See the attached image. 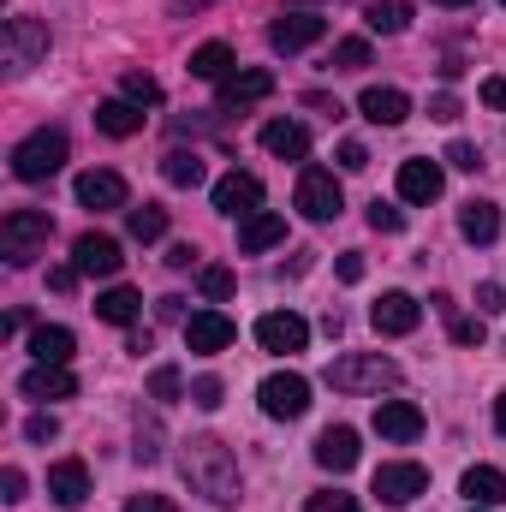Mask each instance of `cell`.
Instances as JSON below:
<instances>
[{"label":"cell","instance_id":"51","mask_svg":"<svg viewBox=\"0 0 506 512\" xmlns=\"http://www.w3.org/2000/svg\"><path fill=\"white\" fill-rule=\"evenodd\" d=\"M48 286H54V292H72V286H78V268H48Z\"/></svg>","mask_w":506,"mask_h":512},{"label":"cell","instance_id":"32","mask_svg":"<svg viewBox=\"0 0 506 512\" xmlns=\"http://www.w3.org/2000/svg\"><path fill=\"white\" fill-rule=\"evenodd\" d=\"M364 24H370L376 36H399V30L411 24V6H405V0H364Z\"/></svg>","mask_w":506,"mask_h":512},{"label":"cell","instance_id":"18","mask_svg":"<svg viewBox=\"0 0 506 512\" xmlns=\"http://www.w3.org/2000/svg\"><path fill=\"white\" fill-rule=\"evenodd\" d=\"M78 203L84 209H126V179L120 173H108V167H90V173H78Z\"/></svg>","mask_w":506,"mask_h":512},{"label":"cell","instance_id":"47","mask_svg":"<svg viewBox=\"0 0 506 512\" xmlns=\"http://www.w3.org/2000/svg\"><path fill=\"white\" fill-rule=\"evenodd\" d=\"M340 167H346V173H364V167H370V149H364V143H340Z\"/></svg>","mask_w":506,"mask_h":512},{"label":"cell","instance_id":"22","mask_svg":"<svg viewBox=\"0 0 506 512\" xmlns=\"http://www.w3.org/2000/svg\"><path fill=\"white\" fill-rule=\"evenodd\" d=\"M280 239H286V215H274V209H256V215L239 221V251H245V256L274 251Z\"/></svg>","mask_w":506,"mask_h":512},{"label":"cell","instance_id":"54","mask_svg":"<svg viewBox=\"0 0 506 512\" xmlns=\"http://www.w3.org/2000/svg\"><path fill=\"white\" fill-rule=\"evenodd\" d=\"M203 6H215V0H173V12H203Z\"/></svg>","mask_w":506,"mask_h":512},{"label":"cell","instance_id":"4","mask_svg":"<svg viewBox=\"0 0 506 512\" xmlns=\"http://www.w3.org/2000/svg\"><path fill=\"white\" fill-rule=\"evenodd\" d=\"M48 239H54V221H48V209H12L6 221H0V251L12 268H24L30 256L48 251Z\"/></svg>","mask_w":506,"mask_h":512},{"label":"cell","instance_id":"29","mask_svg":"<svg viewBox=\"0 0 506 512\" xmlns=\"http://www.w3.org/2000/svg\"><path fill=\"white\" fill-rule=\"evenodd\" d=\"M96 131H102V137H137V131H143V108L126 102V96H120V102H102V108H96Z\"/></svg>","mask_w":506,"mask_h":512},{"label":"cell","instance_id":"33","mask_svg":"<svg viewBox=\"0 0 506 512\" xmlns=\"http://www.w3.org/2000/svg\"><path fill=\"white\" fill-rule=\"evenodd\" d=\"M126 227L137 245H155L161 233H167V209H155V203H143V209H126Z\"/></svg>","mask_w":506,"mask_h":512},{"label":"cell","instance_id":"26","mask_svg":"<svg viewBox=\"0 0 506 512\" xmlns=\"http://www.w3.org/2000/svg\"><path fill=\"white\" fill-rule=\"evenodd\" d=\"M459 489H465L471 507H501L506 501V471H495V465H471Z\"/></svg>","mask_w":506,"mask_h":512},{"label":"cell","instance_id":"7","mask_svg":"<svg viewBox=\"0 0 506 512\" xmlns=\"http://www.w3.org/2000/svg\"><path fill=\"white\" fill-rule=\"evenodd\" d=\"M256 399H262V411H268L274 423H292V417L310 411V382H304L298 370H280V376H268V382L256 387Z\"/></svg>","mask_w":506,"mask_h":512},{"label":"cell","instance_id":"3","mask_svg":"<svg viewBox=\"0 0 506 512\" xmlns=\"http://www.w3.org/2000/svg\"><path fill=\"white\" fill-rule=\"evenodd\" d=\"M66 155H72V143H66V131H30L18 149H12V173L24 179V185H42V179H54L60 167H66Z\"/></svg>","mask_w":506,"mask_h":512},{"label":"cell","instance_id":"24","mask_svg":"<svg viewBox=\"0 0 506 512\" xmlns=\"http://www.w3.org/2000/svg\"><path fill=\"white\" fill-rule=\"evenodd\" d=\"M459 233H465L471 245H495V239H501V209H495L489 197H471V203L459 209Z\"/></svg>","mask_w":506,"mask_h":512},{"label":"cell","instance_id":"56","mask_svg":"<svg viewBox=\"0 0 506 512\" xmlns=\"http://www.w3.org/2000/svg\"><path fill=\"white\" fill-rule=\"evenodd\" d=\"M435 6H471V0H435Z\"/></svg>","mask_w":506,"mask_h":512},{"label":"cell","instance_id":"5","mask_svg":"<svg viewBox=\"0 0 506 512\" xmlns=\"http://www.w3.org/2000/svg\"><path fill=\"white\" fill-rule=\"evenodd\" d=\"M292 203H298V215H304V221H334V215L346 209V191H340V179H334L328 167H304V173H298V197H292Z\"/></svg>","mask_w":506,"mask_h":512},{"label":"cell","instance_id":"57","mask_svg":"<svg viewBox=\"0 0 506 512\" xmlns=\"http://www.w3.org/2000/svg\"><path fill=\"white\" fill-rule=\"evenodd\" d=\"M471 512H495V507H471Z\"/></svg>","mask_w":506,"mask_h":512},{"label":"cell","instance_id":"14","mask_svg":"<svg viewBox=\"0 0 506 512\" xmlns=\"http://www.w3.org/2000/svg\"><path fill=\"white\" fill-rule=\"evenodd\" d=\"M447 191V173H441V161H429V155H417V161H399V197L405 203H435Z\"/></svg>","mask_w":506,"mask_h":512},{"label":"cell","instance_id":"55","mask_svg":"<svg viewBox=\"0 0 506 512\" xmlns=\"http://www.w3.org/2000/svg\"><path fill=\"white\" fill-rule=\"evenodd\" d=\"M495 429H501V435H506V393H501V399H495Z\"/></svg>","mask_w":506,"mask_h":512},{"label":"cell","instance_id":"8","mask_svg":"<svg viewBox=\"0 0 506 512\" xmlns=\"http://www.w3.org/2000/svg\"><path fill=\"white\" fill-rule=\"evenodd\" d=\"M423 495H429V471H423V465L393 459V465L376 471V501L381 507H411V501H423Z\"/></svg>","mask_w":506,"mask_h":512},{"label":"cell","instance_id":"34","mask_svg":"<svg viewBox=\"0 0 506 512\" xmlns=\"http://www.w3.org/2000/svg\"><path fill=\"white\" fill-rule=\"evenodd\" d=\"M370 60H376V54H370V42H364V36H346V42H334V54H328V66H334V72H364Z\"/></svg>","mask_w":506,"mask_h":512},{"label":"cell","instance_id":"20","mask_svg":"<svg viewBox=\"0 0 506 512\" xmlns=\"http://www.w3.org/2000/svg\"><path fill=\"white\" fill-rule=\"evenodd\" d=\"M316 465L334 471V477H346V471L358 465V429H346V423L322 429V441H316Z\"/></svg>","mask_w":506,"mask_h":512},{"label":"cell","instance_id":"40","mask_svg":"<svg viewBox=\"0 0 506 512\" xmlns=\"http://www.w3.org/2000/svg\"><path fill=\"white\" fill-rule=\"evenodd\" d=\"M447 161H453L459 173H477V167H483V155H477V143H465V137H453V143H447Z\"/></svg>","mask_w":506,"mask_h":512},{"label":"cell","instance_id":"13","mask_svg":"<svg viewBox=\"0 0 506 512\" xmlns=\"http://www.w3.org/2000/svg\"><path fill=\"white\" fill-rule=\"evenodd\" d=\"M120 239H108V233H84L78 245H72V268L78 274H96V280H114L120 274Z\"/></svg>","mask_w":506,"mask_h":512},{"label":"cell","instance_id":"42","mask_svg":"<svg viewBox=\"0 0 506 512\" xmlns=\"http://www.w3.org/2000/svg\"><path fill=\"white\" fill-rule=\"evenodd\" d=\"M477 310H483V316H501L506 310V286L501 280H483V286H477Z\"/></svg>","mask_w":506,"mask_h":512},{"label":"cell","instance_id":"21","mask_svg":"<svg viewBox=\"0 0 506 512\" xmlns=\"http://www.w3.org/2000/svg\"><path fill=\"white\" fill-rule=\"evenodd\" d=\"M48 495H54L60 507H84V501H90V471H84V459L48 465Z\"/></svg>","mask_w":506,"mask_h":512},{"label":"cell","instance_id":"25","mask_svg":"<svg viewBox=\"0 0 506 512\" xmlns=\"http://www.w3.org/2000/svg\"><path fill=\"white\" fill-rule=\"evenodd\" d=\"M262 149L280 155V161H304L310 155V131L298 126V120H268L262 126Z\"/></svg>","mask_w":506,"mask_h":512},{"label":"cell","instance_id":"44","mask_svg":"<svg viewBox=\"0 0 506 512\" xmlns=\"http://www.w3.org/2000/svg\"><path fill=\"white\" fill-rule=\"evenodd\" d=\"M453 340L459 346H483V316H453Z\"/></svg>","mask_w":506,"mask_h":512},{"label":"cell","instance_id":"52","mask_svg":"<svg viewBox=\"0 0 506 512\" xmlns=\"http://www.w3.org/2000/svg\"><path fill=\"white\" fill-rule=\"evenodd\" d=\"M191 262H197L191 245H173V251H167V268H191Z\"/></svg>","mask_w":506,"mask_h":512},{"label":"cell","instance_id":"12","mask_svg":"<svg viewBox=\"0 0 506 512\" xmlns=\"http://www.w3.org/2000/svg\"><path fill=\"white\" fill-rule=\"evenodd\" d=\"M370 322H376V334H387V340H399V334H417V322H423V304H417L411 292H381L376 310H370Z\"/></svg>","mask_w":506,"mask_h":512},{"label":"cell","instance_id":"15","mask_svg":"<svg viewBox=\"0 0 506 512\" xmlns=\"http://www.w3.org/2000/svg\"><path fill=\"white\" fill-rule=\"evenodd\" d=\"M215 209L233 215V221L256 215V209H262V179H256V173H227V179L215 185Z\"/></svg>","mask_w":506,"mask_h":512},{"label":"cell","instance_id":"9","mask_svg":"<svg viewBox=\"0 0 506 512\" xmlns=\"http://www.w3.org/2000/svg\"><path fill=\"white\" fill-rule=\"evenodd\" d=\"M322 36H328V18H322V12H286V18L268 24V48H274V54H304V48H316Z\"/></svg>","mask_w":506,"mask_h":512},{"label":"cell","instance_id":"10","mask_svg":"<svg viewBox=\"0 0 506 512\" xmlns=\"http://www.w3.org/2000/svg\"><path fill=\"white\" fill-rule=\"evenodd\" d=\"M233 340H239L233 316H221V310H197V316H185V346H191L197 358H215V352H227Z\"/></svg>","mask_w":506,"mask_h":512},{"label":"cell","instance_id":"27","mask_svg":"<svg viewBox=\"0 0 506 512\" xmlns=\"http://www.w3.org/2000/svg\"><path fill=\"white\" fill-rule=\"evenodd\" d=\"M203 173H209V167H203V155H197V149H167V155H161V179H167V185H179V191H197V185H203Z\"/></svg>","mask_w":506,"mask_h":512},{"label":"cell","instance_id":"11","mask_svg":"<svg viewBox=\"0 0 506 512\" xmlns=\"http://www.w3.org/2000/svg\"><path fill=\"white\" fill-rule=\"evenodd\" d=\"M256 346H262V352H280V358H286V352H304V346H310V322L292 316V310H268V316L256 322Z\"/></svg>","mask_w":506,"mask_h":512},{"label":"cell","instance_id":"58","mask_svg":"<svg viewBox=\"0 0 506 512\" xmlns=\"http://www.w3.org/2000/svg\"><path fill=\"white\" fill-rule=\"evenodd\" d=\"M501 6H506V0H501Z\"/></svg>","mask_w":506,"mask_h":512},{"label":"cell","instance_id":"28","mask_svg":"<svg viewBox=\"0 0 506 512\" xmlns=\"http://www.w3.org/2000/svg\"><path fill=\"white\" fill-rule=\"evenodd\" d=\"M96 316H102V322H114V328H137V316H143V298H137L131 286H108V292L96 298Z\"/></svg>","mask_w":506,"mask_h":512},{"label":"cell","instance_id":"53","mask_svg":"<svg viewBox=\"0 0 506 512\" xmlns=\"http://www.w3.org/2000/svg\"><path fill=\"white\" fill-rule=\"evenodd\" d=\"M185 316V298H161V322H179Z\"/></svg>","mask_w":506,"mask_h":512},{"label":"cell","instance_id":"39","mask_svg":"<svg viewBox=\"0 0 506 512\" xmlns=\"http://www.w3.org/2000/svg\"><path fill=\"white\" fill-rule=\"evenodd\" d=\"M304 512H364L352 495H340V489H322V495H310L304 501Z\"/></svg>","mask_w":506,"mask_h":512},{"label":"cell","instance_id":"35","mask_svg":"<svg viewBox=\"0 0 506 512\" xmlns=\"http://www.w3.org/2000/svg\"><path fill=\"white\" fill-rule=\"evenodd\" d=\"M197 286H203V298H209V304H221V298H233V268L209 262V268H197Z\"/></svg>","mask_w":506,"mask_h":512},{"label":"cell","instance_id":"49","mask_svg":"<svg viewBox=\"0 0 506 512\" xmlns=\"http://www.w3.org/2000/svg\"><path fill=\"white\" fill-rule=\"evenodd\" d=\"M126 512H179V507H173L167 495H131V501H126Z\"/></svg>","mask_w":506,"mask_h":512},{"label":"cell","instance_id":"31","mask_svg":"<svg viewBox=\"0 0 506 512\" xmlns=\"http://www.w3.org/2000/svg\"><path fill=\"white\" fill-rule=\"evenodd\" d=\"M191 78H209V84L233 78V48H227V42H203V48L191 54Z\"/></svg>","mask_w":506,"mask_h":512},{"label":"cell","instance_id":"41","mask_svg":"<svg viewBox=\"0 0 506 512\" xmlns=\"http://www.w3.org/2000/svg\"><path fill=\"white\" fill-rule=\"evenodd\" d=\"M54 435H60V417H54V411H36V417L24 423V441H36V447L54 441Z\"/></svg>","mask_w":506,"mask_h":512},{"label":"cell","instance_id":"36","mask_svg":"<svg viewBox=\"0 0 506 512\" xmlns=\"http://www.w3.org/2000/svg\"><path fill=\"white\" fill-rule=\"evenodd\" d=\"M149 399H161V405H173V399H185V376H179L173 364H161V370L149 376Z\"/></svg>","mask_w":506,"mask_h":512},{"label":"cell","instance_id":"46","mask_svg":"<svg viewBox=\"0 0 506 512\" xmlns=\"http://www.w3.org/2000/svg\"><path fill=\"white\" fill-rule=\"evenodd\" d=\"M429 120L453 126V120H459V96H447V90H441V96H429Z\"/></svg>","mask_w":506,"mask_h":512},{"label":"cell","instance_id":"45","mask_svg":"<svg viewBox=\"0 0 506 512\" xmlns=\"http://www.w3.org/2000/svg\"><path fill=\"white\" fill-rule=\"evenodd\" d=\"M0 501H6V507H18V501H24V471H18V465H6V471H0Z\"/></svg>","mask_w":506,"mask_h":512},{"label":"cell","instance_id":"38","mask_svg":"<svg viewBox=\"0 0 506 512\" xmlns=\"http://www.w3.org/2000/svg\"><path fill=\"white\" fill-rule=\"evenodd\" d=\"M221 399H227V382H221V376H197V382H191V405H203V411H215Z\"/></svg>","mask_w":506,"mask_h":512},{"label":"cell","instance_id":"23","mask_svg":"<svg viewBox=\"0 0 506 512\" xmlns=\"http://www.w3.org/2000/svg\"><path fill=\"white\" fill-rule=\"evenodd\" d=\"M262 96H274V72H262V66L221 78V108H251V102H262Z\"/></svg>","mask_w":506,"mask_h":512},{"label":"cell","instance_id":"43","mask_svg":"<svg viewBox=\"0 0 506 512\" xmlns=\"http://www.w3.org/2000/svg\"><path fill=\"white\" fill-rule=\"evenodd\" d=\"M370 227H376V233H399V227H405V215H399V209H393V203H370Z\"/></svg>","mask_w":506,"mask_h":512},{"label":"cell","instance_id":"37","mask_svg":"<svg viewBox=\"0 0 506 512\" xmlns=\"http://www.w3.org/2000/svg\"><path fill=\"white\" fill-rule=\"evenodd\" d=\"M126 102H137V108H155V102H161V84H155L149 72H126Z\"/></svg>","mask_w":506,"mask_h":512},{"label":"cell","instance_id":"30","mask_svg":"<svg viewBox=\"0 0 506 512\" xmlns=\"http://www.w3.org/2000/svg\"><path fill=\"white\" fill-rule=\"evenodd\" d=\"M30 352H36V364H72L78 340H72V328H36L30 334Z\"/></svg>","mask_w":506,"mask_h":512},{"label":"cell","instance_id":"1","mask_svg":"<svg viewBox=\"0 0 506 512\" xmlns=\"http://www.w3.org/2000/svg\"><path fill=\"white\" fill-rule=\"evenodd\" d=\"M179 471H185V483H191L197 495H209L215 507H239V495H245L239 459H233V447H227L221 435H191V441H179Z\"/></svg>","mask_w":506,"mask_h":512},{"label":"cell","instance_id":"50","mask_svg":"<svg viewBox=\"0 0 506 512\" xmlns=\"http://www.w3.org/2000/svg\"><path fill=\"white\" fill-rule=\"evenodd\" d=\"M483 102L489 108H506V78H483Z\"/></svg>","mask_w":506,"mask_h":512},{"label":"cell","instance_id":"2","mask_svg":"<svg viewBox=\"0 0 506 512\" xmlns=\"http://www.w3.org/2000/svg\"><path fill=\"white\" fill-rule=\"evenodd\" d=\"M399 382V364L381 358V352H346L328 364V387L334 393H381V387Z\"/></svg>","mask_w":506,"mask_h":512},{"label":"cell","instance_id":"48","mask_svg":"<svg viewBox=\"0 0 506 512\" xmlns=\"http://www.w3.org/2000/svg\"><path fill=\"white\" fill-rule=\"evenodd\" d=\"M334 274H340L346 286H358V280H364V256H358V251H346L340 262H334Z\"/></svg>","mask_w":506,"mask_h":512},{"label":"cell","instance_id":"17","mask_svg":"<svg viewBox=\"0 0 506 512\" xmlns=\"http://www.w3.org/2000/svg\"><path fill=\"white\" fill-rule=\"evenodd\" d=\"M376 435L381 441H399V447L417 441V435H423V411H417L411 399H381L376 405Z\"/></svg>","mask_w":506,"mask_h":512},{"label":"cell","instance_id":"19","mask_svg":"<svg viewBox=\"0 0 506 512\" xmlns=\"http://www.w3.org/2000/svg\"><path fill=\"white\" fill-rule=\"evenodd\" d=\"M358 114H364L370 126H405L411 96H405V90H393V84H370V90L358 96Z\"/></svg>","mask_w":506,"mask_h":512},{"label":"cell","instance_id":"16","mask_svg":"<svg viewBox=\"0 0 506 512\" xmlns=\"http://www.w3.org/2000/svg\"><path fill=\"white\" fill-rule=\"evenodd\" d=\"M18 393H24V399H72V393H78V376H72L66 364H30V370L18 376Z\"/></svg>","mask_w":506,"mask_h":512},{"label":"cell","instance_id":"6","mask_svg":"<svg viewBox=\"0 0 506 512\" xmlns=\"http://www.w3.org/2000/svg\"><path fill=\"white\" fill-rule=\"evenodd\" d=\"M0 48H6V66H12V72H30V66L48 60V24H42V18H6Z\"/></svg>","mask_w":506,"mask_h":512}]
</instances>
